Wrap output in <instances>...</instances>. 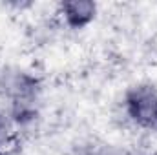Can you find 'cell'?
Segmentation results:
<instances>
[{
    "mask_svg": "<svg viewBox=\"0 0 157 155\" xmlns=\"http://www.w3.org/2000/svg\"><path fill=\"white\" fill-rule=\"evenodd\" d=\"M128 110L139 124L157 128V93L150 88H137L128 97Z\"/></svg>",
    "mask_w": 157,
    "mask_h": 155,
    "instance_id": "6da1fadb",
    "label": "cell"
},
{
    "mask_svg": "<svg viewBox=\"0 0 157 155\" xmlns=\"http://www.w3.org/2000/svg\"><path fill=\"white\" fill-rule=\"evenodd\" d=\"M66 11H68V18L71 24H82L86 22L91 15H93V6L88 2H78V4H66Z\"/></svg>",
    "mask_w": 157,
    "mask_h": 155,
    "instance_id": "7a4b0ae2",
    "label": "cell"
}]
</instances>
